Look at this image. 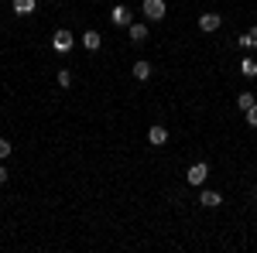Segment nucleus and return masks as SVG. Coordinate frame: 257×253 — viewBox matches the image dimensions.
I'll list each match as a JSON object with an SVG mask.
<instances>
[{"mask_svg":"<svg viewBox=\"0 0 257 253\" xmlns=\"http://www.w3.org/2000/svg\"><path fill=\"white\" fill-rule=\"evenodd\" d=\"M141 11H144V18H148V21H165L168 4H165V0H144V4H141Z\"/></svg>","mask_w":257,"mask_h":253,"instance_id":"f257e3e1","label":"nucleus"},{"mask_svg":"<svg viewBox=\"0 0 257 253\" xmlns=\"http://www.w3.org/2000/svg\"><path fill=\"white\" fill-rule=\"evenodd\" d=\"M72 45H76V35H72L69 28H59V31L52 35V48H55V52H72Z\"/></svg>","mask_w":257,"mask_h":253,"instance_id":"f03ea898","label":"nucleus"},{"mask_svg":"<svg viewBox=\"0 0 257 253\" xmlns=\"http://www.w3.org/2000/svg\"><path fill=\"white\" fill-rule=\"evenodd\" d=\"M206 178H209V164H206V161H199V164H192V168L185 171V181H189V185H196V188H202V181H206Z\"/></svg>","mask_w":257,"mask_h":253,"instance_id":"7ed1b4c3","label":"nucleus"},{"mask_svg":"<svg viewBox=\"0 0 257 253\" xmlns=\"http://www.w3.org/2000/svg\"><path fill=\"white\" fill-rule=\"evenodd\" d=\"M219 24H223V18H219L216 11H202V14H199V31H206V35L219 31Z\"/></svg>","mask_w":257,"mask_h":253,"instance_id":"20e7f679","label":"nucleus"},{"mask_svg":"<svg viewBox=\"0 0 257 253\" xmlns=\"http://www.w3.org/2000/svg\"><path fill=\"white\" fill-rule=\"evenodd\" d=\"M148 144H151V147H165V144H168V127L151 123V127H148Z\"/></svg>","mask_w":257,"mask_h":253,"instance_id":"39448f33","label":"nucleus"},{"mask_svg":"<svg viewBox=\"0 0 257 253\" xmlns=\"http://www.w3.org/2000/svg\"><path fill=\"white\" fill-rule=\"evenodd\" d=\"M110 21H113L117 28H131V24H134V18H131V11H127L123 4H117V7L110 11Z\"/></svg>","mask_w":257,"mask_h":253,"instance_id":"423d86ee","label":"nucleus"},{"mask_svg":"<svg viewBox=\"0 0 257 253\" xmlns=\"http://www.w3.org/2000/svg\"><path fill=\"white\" fill-rule=\"evenodd\" d=\"M199 205H202V209H216V205H223V195L213 192V188H206V192H199Z\"/></svg>","mask_w":257,"mask_h":253,"instance_id":"0eeeda50","label":"nucleus"},{"mask_svg":"<svg viewBox=\"0 0 257 253\" xmlns=\"http://www.w3.org/2000/svg\"><path fill=\"white\" fill-rule=\"evenodd\" d=\"M82 48H86V52H99V45H103V38H99V31H93V28H89V31H82Z\"/></svg>","mask_w":257,"mask_h":253,"instance_id":"6e6552de","label":"nucleus"},{"mask_svg":"<svg viewBox=\"0 0 257 253\" xmlns=\"http://www.w3.org/2000/svg\"><path fill=\"white\" fill-rule=\"evenodd\" d=\"M11 7H14V14H18V18H28V14H35V11H38V0H14Z\"/></svg>","mask_w":257,"mask_h":253,"instance_id":"1a4fd4ad","label":"nucleus"},{"mask_svg":"<svg viewBox=\"0 0 257 253\" xmlns=\"http://www.w3.org/2000/svg\"><path fill=\"white\" fill-rule=\"evenodd\" d=\"M127 35H131L134 45H144V41H148V24H131V28H127Z\"/></svg>","mask_w":257,"mask_h":253,"instance_id":"9d476101","label":"nucleus"},{"mask_svg":"<svg viewBox=\"0 0 257 253\" xmlns=\"http://www.w3.org/2000/svg\"><path fill=\"white\" fill-rule=\"evenodd\" d=\"M131 72H134V79H138V82H148V79H151V65L141 59V62H134V69H131Z\"/></svg>","mask_w":257,"mask_h":253,"instance_id":"9b49d317","label":"nucleus"},{"mask_svg":"<svg viewBox=\"0 0 257 253\" xmlns=\"http://www.w3.org/2000/svg\"><path fill=\"white\" fill-rule=\"evenodd\" d=\"M240 72H243L247 79H257V62L254 59H243V62H240Z\"/></svg>","mask_w":257,"mask_h":253,"instance_id":"f8f14e48","label":"nucleus"},{"mask_svg":"<svg viewBox=\"0 0 257 253\" xmlns=\"http://www.w3.org/2000/svg\"><path fill=\"white\" fill-rule=\"evenodd\" d=\"M254 103H257V99H254V93H240V96H237V106L243 110V113H247V110H250Z\"/></svg>","mask_w":257,"mask_h":253,"instance_id":"ddd939ff","label":"nucleus"},{"mask_svg":"<svg viewBox=\"0 0 257 253\" xmlns=\"http://www.w3.org/2000/svg\"><path fill=\"white\" fill-rule=\"evenodd\" d=\"M55 79H59V86H62V89H69V86H72V72H69V69H62V72H59Z\"/></svg>","mask_w":257,"mask_h":253,"instance_id":"4468645a","label":"nucleus"},{"mask_svg":"<svg viewBox=\"0 0 257 253\" xmlns=\"http://www.w3.org/2000/svg\"><path fill=\"white\" fill-rule=\"evenodd\" d=\"M11 151H14V147H11V140H7V137H0V161H7Z\"/></svg>","mask_w":257,"mask_h":253,"instance_id":"2eb2a0df","label":"nucleus"},{"mask_svg":"<svg viewBox=\"0 0 257 253\" xmlns=\"http://www.w3.org/2000/svg\"><path fill=\"white\" fill-rule=\"evenodd\" d=\"M237 45H240V48H247V52H250V48H257V45H254V38H250V31H243Z\"/></svg>","mask_w":257,"mask_h":253,"instance_id":"dca6fc26","label":"nucleus"},{"mask_svg":"<svg viewBox=\"0 0 257 253\" xmlns=\"http://www.w3.org/2000/svg\"><path fill=\"white\" fill-rule=\"evenodd\" d=\"M247 123H250V127H257V103L247 110Z\"/></svg>","mask_w":257,"mask_h":253,"instance_id":"f3484780","label":"nucleus"},{"mask_svg":"<svg viewBox=\"0 0 257 253\" xmlns=\"http://www.w3.org/2000/svg\"><path fill=\"white\" fill-rule=\"evenodd\" d=\"M7 178H11V171H7V168L0 164V185H7Z\"/></svg>","mask_w":257,"mask_h":253,"instance_id":"a211bd4d","label":"nucleus"},{"mask_svg":"<svg viewBox=\"0 0 257 253\" xmlns=\"http://www.w3.org/2000/svg\"><path fill=\"white\" fill-rule=\"evenodd\" d=\"M250 38H254V45H257V28H250Z\"/></svg>","mask_w":257,"mask_h":253,"instance_id":"6ab92c4d","label":"nucleus"}]
</instances>
